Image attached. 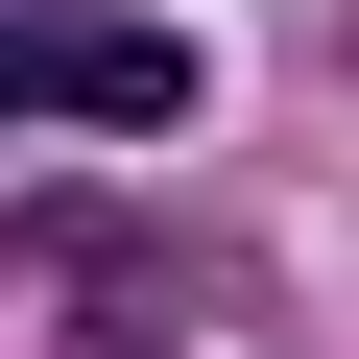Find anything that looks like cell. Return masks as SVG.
<instances>
[{
    "mask_svg": "<svg viewBox=\"0 0 359 359\" xmlns=\"http://www.w3.org/2000/svg\"><path fill=\"white\" fill-rule=\"evenodd\" d=\"M0 120H96V144H168L192 120V48L144 0H0Z\"/></svg>",
    "mask_w": 359,
    "mask_h": 359,
    "instance_id": "obj_1",
    "label": "cell"
},
{
    "mask_svg": "<svg viewBox=\"0 0 359 359\" xmlns=\"http://www.w3.org/2000/svg\"><path fill=\"white\" fill-rule=\"evenodd\" d=\"M168 311L192 287H168L144 240H48V359H168Z\"/></svg>",
    "mask_w": 359,
    "mask_h": 359,
    "instance_id": "obj_2",
    "label": "cell"
}]
</instances>
